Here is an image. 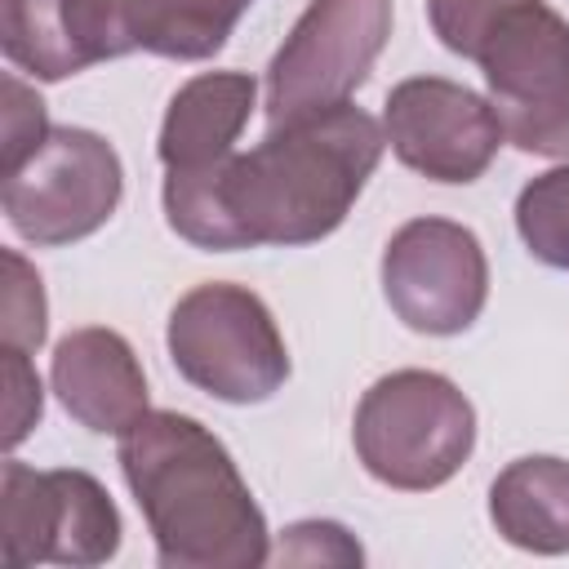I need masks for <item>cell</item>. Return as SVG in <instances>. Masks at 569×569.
I'll use <instances>...</instances> for the list:
<instances>
[{
	"mask_svg": "<svg viewBox=\"0 0 569 569\" xmlns=\"http://www.w3.org/2000/svg\"><path fill=\"white\" fill-rule=\"evenodd\" d=\"M382 151V124L342 102L271 124L253 151H231L209 169L164 173V218L187 244L209 253L316 244L342 227Z\"/></svg>",
	"mask_w": 569,
	"mask_h": 569,
	"instance_id": "cell-1",
	"label": "cell"
},
{
	"mask_svg": "<svg viewBox=\"0 0 569 569\" xmlns=\"http://www.w3.org/2000/svg\"><path fill=\"white\" fill-rule=\"evenodd\" d=\"M120 471L164 569H258L271 560L262 507L204 422L147 409L120 436Z\"/></svg>",
	"mask_w": 569,
	"mask_h": 569,
	"instance_id": "cell-2",
	"label": "cell"
},
{
	"mask_svg": "<svg viewBox=\"0 0 569 569\" xmlns=\"http://www.w3.org/2000/svg\"><path fill=\"white\" fill-rule=\"evenodd\" d=\"M351 445L360 467L405 493L440 489L476 449L471 400L436 369L382 373L356 405Z\"/></svg>",
	"mask_w": 569,
	"mask_h": 569,
	"instance_id": "cell-3",
	"label": "cell"
},
{
	"mask_svg": "<svg viewBox=\"0 0 569 569\" xmlns=\"http://www.w3.org/2000/svg\"><path fill=\"white\" fill-rule=\"evenodd\" d=\"M525 156L569 160V22L547 0H507L462 49Z\"/></svg>",
	"mask_w": 569,
	"mask_h": 569,
	"instance_id": "cell-4",
	"label": "cell"
},
{
	"mask_svg": "<svg viewBox=\"0 0 569 569\" xmlns=\"http://www.w3.org/2000/svg\"><path fill=\"white\" fill-rule=\"evenodd\" d=\"M164 347L173 369L227 405H262L289 378V351L271 307L227 280L196 284L169 311Z\"/></svg>",
	"mask_w": 569,
	"mask_h": 569,
	"instance_id": "cell-5",
	"label": "cell"
},
{
	"mask_svg": "<svg viewBox=\"0 0 569 569\" xmlns=\"http://www.w3.org/2000/svg\"><path fill=\"white\" fill-rule=\"evenodd\" d=\"M120 196L124 169L116 147L102 133L76 124H53L44 142L18 169L4 173L0 187L9 227L40 249L93 236L116 213Z\"/></svg>",
	"mask_w": 569,
	"mask_h": 569,
	"instance_id": "cell-6",
	"label": "cell"
},
{
	"mask_svg": "<svg viewBox=\"0 0 569 569\" xmlns=\"http://www.w3.org/2000/svg\"><path fill=\"white\" fill-rule=\"evenodd\" d=\"M391 36V0H311L267 67V120L289 124L351 102Z\"/></svg>",
	"mask_w": 569,
	"mask_h": 569,
	"instance_id": "cell-7",
	"label": "cell"
},
{
	"mask_svg": "<svg viewBox=\"0 0 569 569\" xmlns=\"http://www.w3.org/2000/svg\"><path fill=\"white\" fill-rule=\"evenodd\" d=\"M0 542L13 569L107 565L120 551V511L89 471H36L9 458L0 471Z\"/></svg>",
	"mask_w": 569,
	"mask_h": 569,
	"instance_id": "cell-8",
	"label": "cell"
},
{
	"mask_svg": "<svg viewBox=\"0 0 569 569\" xmlns=\"http://www.w3.org/2000/svg\"><path fill=\"white\" fill-rule=\"evenodd\" d=\"M382 293L413 333L449 338L480 320L489 298V258L471 227L413 218L382 249Z\"/></svg>",
	"mask_w": 569,
	"mask_h": 569,
	"instance_id": "cell-9",
	"label": "cell"
},
{
	"mask_svg": "<svg viewBox=\"0 0 569 569\" xmlns=\"http://www.w3.org/2000/svg\"><path fill=\"white\" fill-rule=\"evenodd\" d=\"M382 133L396 160L431 182H476L507 142L489 98L445 76H409L387 93Z\"/></svg>",
	"mask_w": 569,
	"mask_h": 569,
	"instance_id": "cell-10",
	"label": "cell"
},
{
	"mask_svg": "<svg viewBox=\"0 0 569 569\" xmlns=\"http://www.w3.org/2000/svg\"><path fill=\"white\" fill-rule=\"evenodd\" d=\"M0 49L31 80L80 76L138 49L133 0H0Z\"/></svg>",
	"mask_w": 569,
	"mask_h": 569,
	"instance_id": "cell-11",
	"label": "cell"
},
{
	"mask_svg": "<svg viewBox=\"0 0 569 569\" xmlns=\"http://www.w3.org/2000/svg\"><path fill=\"white\" fill-rule=\"evenodd\" d=\"M62 409L98 436H124L147 413V373L116 329H71L49 360Z\"/></svg>",
	"mask_w": 569,
	"mask_h": 569,
	"instance_id": "cell-12",
	"label": "cell"
},
{
	"mask_svg": "<svg viewBox=\"0 0 569 569\" xmlns=\"http://www.w3.org/2000/svg\"><path fill=\"white\" fill-rule=\"evenodd\" d=\"M253 107H258V84L244 71H200L187 84H178L156 142L164 173L209 169L227 160Z\"/></svg>",
	"mask_w": 569,
	"mask_h": 569,
	"instance_id": "cell-13",
	"label": "cell"
},
{
	"mask_svg": "<svg viewBox=\"0 0 569 569\" xmlns=\"http://www.w3.org/2000/svg\"><path fill=\"white\" fill-rule=\"evenodd\" d=\"M493 529L533 556L569 551V462L551 453H529L507 462L489 485Z\"/></svg>",
	"mask_w": 569,
	"mask_h": 569,
	"instance_id": "cell-14",
	"label": "cell"
},
{
	"mask_svg": "<svg viewBox=\"0 0 569 569\" xmlns=\"http://www.w3.org/2000/svg\"><path fill=\"white\" fill-rule=\"evenodd\" d=\"M253 0H133L138 49L173 62L213 58Z\"/></svg>",
	"mask_w": 569,
	"mask_h": 569,
	"instance_id": "cell-15",
	"label": "cell"
},
{
	"mask_svg": "<svg viewBox=\"0 0 569 569\" xmlns=\"http://www.w3.org/2000/svg\"><path fill=\"white\" fill-rule=\"evenodd\" d=\"M516 231L538 262L569 271V164H556L520 187Z\"/></svg>",
	"mask_w": 569,
	"mask_h": 569,
	"instance_id": "cell-16",
	"label": "cell"
},
{
	"mask_svg": "<svg viewBox=\"0 0 569 569\" xmlns=\"http://www.w3.org/2000/svg\"><path fill=\"white\" fill-rule=\"evenodd\" d=\"M0 267H4V347H22V351H36L44 342V329H49V307H44V284H40V271L18 253V249H4L0 253Z\"/></svg>",
	"mask_w": 569,
	"mask_h": 569,
	"instance_id": "cell-17",
	"label": "cell"
},
{
	"mask_svg": "<svg viewBox=\"0 0 569 569\" xmlns=\"http://www.w3.org/2000/svg\"><path fill=\"white\" fill-rule=\"evenodd\" d=\"M27 356L31 351H22V347H4V391H9L4 396V449H18L44 409L40 378H36Z\"/></svg>",
	"mask_w": 569,
	"mask_h": 569,
	"instance_id": "cell-18",
	"label": "cell"
},
{
	"mask_svg": "<svg viewBox=\"0 0 569 569\" xmlns=\"http://www.w3.org/2000/svg\"><path fill=\"white\" fill-rule=\"evenodd\" d=\"M49 133L44 102L36 89H27L18 76H4V173L18 169Z\"/></svg>",
	"mask_w": 569,
	"mask_h": 569,
	"instance_id": "cell-19",
	"label": "cell"
},
{
	"mask_svg": "<svg viewBox=\"0 0 569 569\" xmlns=\"http://www.w3.org/2000/svg\"><path fill=\"white\" fill-rule=\"evenodd\" d=\"M280 560H302V565L342 560V565H360V547H356V542L347 538V529L333 525V520H298V525L284 529Z\"/></svg>",
	"mask_w": 569,
	"mask_h": 569,
	"instance_id": "cell-20",
	"label": "cell"
},
{
	"mask_svg": "<svg viewBox=\"0 0 569 569\" xmlns=\"http://www.w3.org/2000/svg\"><path fill=\"white\" fill-rule=\"evenodd\" d=\"M507 0H427V22L440 36V44L449 53L462 58V49L471 44V36L502 9Z\"/></svg>",
	"mask_w": 569,
	"mask_h": 569,
	"instance_id": "cell-21",
	"label": "cell"
}]
</instances>
